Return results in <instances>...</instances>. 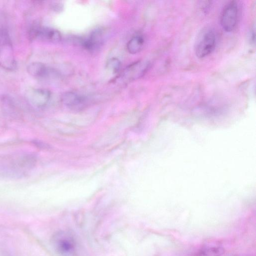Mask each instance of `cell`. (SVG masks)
<instances>
[{"label":"cell","mask_w":256,"mask_h":256,"mask_svg":"<svg viewBox=\"0 0 256 256\" xmlns=\"http://www.w3.org/2000/svg\"><path fill=\"white\" fill-rule=\"evenodd\" d=\"M0 66L8 71H13L17 68L13 47L6 29L0 30Z\"/></svg>","instance_id":"cell-1"},{"label":"cell","mask_w":256,"mask_h":256,"mask_svg":"<svg viewBox=\"0 0 256 256\" xmlns=\"http://www.w3.org/2000/svg\"><path fill=\"white\" fill-rule=\"evenodd\" d=\"M3 167L8 174L22 175L34 167L36 159L32 154H24L6 159Z\"/></svg>","instance_id":"cell-2"},{"label":"cell","mask_w":256,"mask_h":256,"mask_svg":"<svg viewBox=\"0 0 256 256\" xmlns=\"http://www.w3.org/2000/svg\"><path fill=\"white\" fill-rule=\"evenodd\" d=\"M216 45L215 32L210 28H205L198 36L194 46L196 56L202 59L210 55L214 50Z\"/></svg>","instance_id":"cell-3"},{"label":"cell","mask_w":256,"mask_h":256,"mask_svg":"<svg viewBox=\"0 0 256 256\" xmlns=\"http://www.w3.org/2000/svg\"><path fill=\"white\" fill-rule=\"evenodd\" d=\"M52 243L57 252L62 256H74L77 253V241L69 232L56 233L53 237Z\"/></svg>","instance_id":"cell-4"},{"label":"cell","mask_w":256,"mask_h":256,"mask_svg":"<svg viewBox=\"0 0 256 256\" xmlns=\"http://www.w3.org/2000/svg\"><path fill=\"white\" fill-rule=\"evenodd\" d=\"M238 18V6L236 1L229 2L224 8L221 15L220 23L227 32L233 31L237 25Z\"/></svg>","instance_id":"cell-5"},{"label":"cell","mask_w":256,"mask_h":256,"mask_svg":"<svg viewBox=\"0 0 256 256\" xmlns=\"http://www.w3.org/2000/svg\"><path fill=\"white\" fill-rule=\"evenodd\" d=\"M30 37L32 39L56 43L60 41L62 36L60 33L53 28L34 25L30 31Z\"/></svg>","instance_id":"cell-6"},{"label":"cell","mask_w":256,"mask_h":256,"mask_svg":"<svg viewBox=\"0 0 256 256\" xmlns=\"http://www.w3.org/2000/svg\"><path fill=\"white\" fill-rule=\"evenodd\" d=\"M150 63L148 61H137L127 67L121 74L126 81L135 80L143 77L148 71Z\"/></svg>","instance_id":"cell-7"},{"label":"cell","mask_w":256,"mask_h":256,"mask_svg":"<svg viewBox=\"0 0 256 256\" xmlns=\"http://www.w3.org/2000/svg\"><path fill=\"white\" fill-rule=\"evenodd\" d=\"M26 97L29 102L33 106L42 108L50 101L51 93L44 89H33L27 92Z\"/></svg>","instance_id":"cell-8"},{"label":"cell","mask_w":256,"mask_h":256,"mask_svg":"<svg viewBox=\"0 0 256 256\" xmlns=\"http://www.w3.org/2000/svg\"><path fill=\"white\" fill-rule=\"evenodd\" d=\"M85 97L75 92H67L62 96V101L68 108L73 110H81L87 104Z\"/></svg>","instance_id":"cell-9"},{"label":"cell","mask_w":256,"mask_h":256,"mask_svg":"<svg viewBox=\"0 0 256 256\" xmlns=\"http://www.w3.org/2000/svg\"><path fill=\"white\" fill-rule=\"evenodd\" d=\"M28 73L32 76L39 79H47L57 76V73L40 62H33L27 67Z\"/></svg>","instance_id":"cell-10"},{"label":"cell","mask_w":256,"mask_h":256,"mask_svg":"<svg viewBox=\"0 0 256 256\" xmlns=\"http://www.w3.org/2000/svg\"><path fill=\"white\" fill-rule=\"evenodd\" d=\"M104 31L98 30L93 32L91 35L83 41L82 45L85 48L93 51L99 48L104 41Z\"/></svg>","instance_id":"cell-11"},{"label":"cell","mask_w":256,"mask_h":256,"mask_svg":"<svg viewBox=\"0 0 256 256\" xmlns=\"http://www.w3.org/2000/svg\"><path fill=\"white\" fill-rule=\"evenodd\" d=\"M145 43L144 37L141 35L136 36L131 39L127 44V50L132 54L140 52Z\"/></svg>","instance_id":"cell-12"},{"label":"cell","mask_w":256,"mask_h":256,"mask_svg":"<svg viewBox=\"0 0 256 256\" xmlns=\"http://www.w3.org/2000/svg\"><path fill=\"white\" fill-rule=\"evenodd\" d=\"M225 253V250L221 247H212L205 249L200 251V256H220Z\"/></svg>","instance_id":"cell-13"},{"label":"cell","mask_w":256,"mask_h":256,"mask_svg":"<svg viewBox=\"0 0 256 256\" xmlns=\"http://www.w3.org/2000/svg\"><path fill=\"white\" fill-rule=\"evenodd\" d=\"M121 65V63L120 60L117 58H113L107 61L106 68L114 73H116L119 71Z\"/></svg>","instance_id":"cell-14"},{"label":"cell","mask_w":256,"mask_h":256,"mask_svg":"<svg viewBox=\"0 0 256 256\" xmlns=\"http://www.w3.org/2000/svg\"><path fill=\"white\" fill-rule=\"evenodd\" d=\"M251 40L252 43H255V30L254 29L252 30L251 34Z\"/></svg>","instance_id":"cell-15"}]
</instances>
